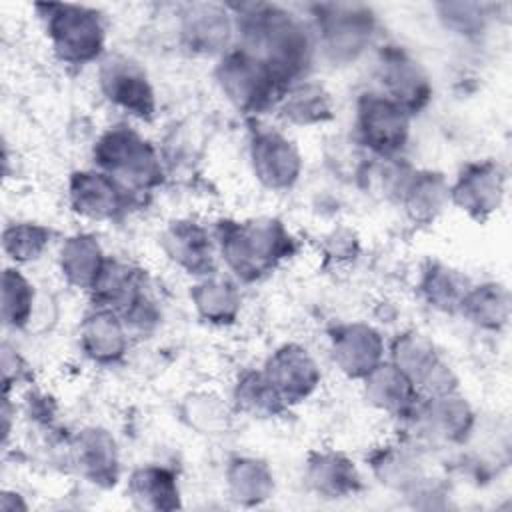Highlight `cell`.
I'll list each match as a JSON object with an SVG mask.
<instances>
[{
  "instance_id": "obj_31",
  "label": "cell",
  "mask_w": 512,
  "mask_h": 512,
  "mask_svg": "<svg viewBox=\"0 0 512 512\" xmlns=\"http://www.w3.org/2000/svg\"><path fill=\"white\" fill-rule=\"evenodd\" d=\"M420 290L430 306L452 312L460 306L468 288L464 286L462 278L448 266L430 264L422 274Z\"/></svg>"
},
{
  "instance_id": "obj_20",
  "label": "cell",
  "mask_w": 512,
  "mask_h": 512,
  "mask_svg": "<svg viewBox=\"0 0 512 512\" xmlns=\"http://www.w3.org/2000/svg\"><path fill=\"white\" fill-rule=\"evenodd\" d=\"M364 390L372 406L392 416H410L420 398V392L412 384V380L392 362H382L380 366H376L364 378Z\"/></svg>"
},
{
  "instance_id": "obj_12",
  "label": "cell",
  "mask_w": 512,
  "mask_h": 512,
  "mask_svg": "<svg viewBox=\"0 0 512 512\" xmlns=\"http://www.w3.org/2000/svg\"><path fill=\"white\" fill-rule=\"evenodd\" d=\"M234 14L228 6L196 2L186 4L180 14V40L192 54H226L234 36Z\"/></svg>"
},
{
  "instance_id": "obj_29",
  "label": "cell",
  "mask_w": 512,
  "mask_h": 512,
  "mask_svg": "<svg viewBox=\"0 0 512 512\" xmlns=\"http://www.w3.org/2000/svg\"><path fill=\"white\" fill-rule=\"evenodd\" d=\"M128 492L140 508L168 510L178 506L176 478L166 468L146 466L136 470L128 482Z\"/></svg>"
},
{
  "instance_id": "obj_23",
  "label": "cell",
  "mask_w": 512,
  "mask_h": 512,
  "mask_svg": "<svg viewBox=\"0 0 512 512\" xmlns=\"http://www.w3.org/2000/svg\"><path fill=\"white\" fill-rule=\"evenodd\" d=\"M308 484L326 498H342L354 494L360 486V476L344 454L316 452L308 460L306 468Z\"/></svg>"
},
{
  "instance_id": "obj_17",
  "label": "cell",
  "mask_w": 512,
  "mask_h": 512,
  "mask_svg": "<svg viewBox=\"0 0 512 512\" xmlns=\"http://www.w3.org/2000/svg\"><path fill=\"white\" fill-rule=\"evenodd\" d=\"M162 248L166 256L194 276H208L214 268L212 240L204 226L192 220H174L162 232Z\"/></svg>"
},
{
  "instance_id": "obj_4",
  "label": "cell",
  "mask_w": 512,
  "mask_h": 512,
  "mask_svg": "<svg viewBox=\"0 0 512 512\" xmlns=\"http://www.w3.org/2000/svg\"><path fill=\"white\" fill-rule=\"evenodd\" d=\"M44 30L54 54L66 64L96 60L106 42L102 14L80 4H38Z\"/></svg>"
},
{
  "instance_id": "obj_26",
  "label": "cell",
  "mask_w": 512,
  "mask_h": 512,
  "mask_svg": "<svg viewBox=\"0 0 512 512\" xmlns=\"http://www.w3.org/2000/svg\"><path fill=\"white\" fill-rule=\"evenodd\" d=\"M282 116L296 126H316L332 120V98L322 84L300 82L288 88L282 96Z\"/></svg>"
},
{
  "instance_id": "obj_25",
  "label": "cell",
  "mask_w": 512,
  "mask_h": 512,
  "mask_svg": "<svg viewBox=\"0 0 512 512\" xmlns=\"http://www.w3.org/2000/svg\"><path fill=\"white\" fill-rule=\"evenodd\" d=\"M190 298L198 314L212 324H230L240 310V292L228 278L218 274H208L194 284Z\"/></svg>"
},
{
  "instance_id": "obj_30",
  "label": "cell",
  "mask_w": 512,
  "mask_h": 512,
  "mask_svg": "<svg viewBox=\"0 0 512 512\" xmlns=\"http://www.w3.org/2000/svg\"><path fill=\"white\" fill-rule=\"evenodd\" d=\"M34 312V286L18 268L2 274V320L8 328H22Z\"/></svg>"
},
{
  "instance_id": "obj_14",
  "label": "cell",
  "mask_w": 512,
  "mask_h": 512,
  "mask_svg": "<svg viewBox=\"0 0 512 512\" xmlns=\"http://www.w3.org/2000/svg\"><path fill=\"white\" fill-rule=\"evenodd\" d=\"M70 206L90 220H114L128 208V190L100 170H82L70 176Z\"/></svg>"
},
{
  "instance_id": "obj_32",
  "label": "cell",
  "mask_w": 512,
  "mask_h": 512,
  "mask_svg": "<svg viewBox=\"0 0 512 512\" xmlns=\"http://www.w3.org/2000/svg\"><path fill=\"white\" fill-rule=\"evenodd\" d=\"M50 228L36 224V222H14L4 228L2 234V248L4 254L16 262H32L40 258V254L46 250L50 242Z\"/></svg>"
},
{
  "instance_id": "obj_27",
  "label": "cell",
  "mask_w": 512,
  "mask_h": 512,
  "mask_svg": "<svg viewBox=\"0 0 512 512\" xmlns=\"http://www.w3.org/2000/svg\"><path fill=\"white\" fill-rule=\"evenodd\" d=\"M458 310H462V314L472 324L488 330H498L508 322V312H510L508 290L494 282L468 288Z\"/></svg>"
},
{
  "instance_id": "obj_9",
  "label": "cell",
  "mask_w": 512,
  "mask_h": 512,
  "mask_svg": "<svg viewBox=\"0 0 512 512\" xmlns=\"http://www.w3.org/2000/svg\"><path fill=\"white\" fill-rule=\"evenodd\" d=\"M250 162L254 176L270 190L292 188L302 172L296 144L268 126H254L250 136Z\"/></svg>"
},
{
  "instance_id": "obj_7",
  "label": "cell",
  "mask_w": 512,
  "mask_h": 512,
  "mask_svg": "<svg viewBox=\"0 0 512 512\" xmlns=\"http://www.w3.org/2000/svg\"><path fill=\"white\" fill-rule=\"evenodd\" d=\"M356 130L368 150L388 160L408 142L410 114L384 94L366 92L356 106Z\"/></svg>"
},
{
  "instance_id": "obj_10",
  "label": "cell",
  "mask_w": 512,
  "mask_h": 512,
  "mask_svg": "<svg viewBox=\"0 0 512 512\" xmlns=\"http://www.w3.org/2000/svg\"><path fill=\"white\" fill-rule=\"evenodd\" d=\"M378 82L386 98L396 102L410 116L426 106L432 88L422 66L400 46H386L378 56Z\"/></svg>"
},
{
  "instance_id": "obj_18",
  "label": "cell",
  "mask_w": 512,
  "mask_h": 512,
  "mask_svg": "<svg viewBox=\"0 0 512 512\" xmlns=\"http://www.w3.org/2000/svg\"><path fill=\"white\" fill-rule=\"evenodd\" d=\"M410 416H416V424L428 438L442 442L462 440L472 426V410L456 392L426 396V402H418Z\"/></svg>"
},
{
  "instance_id": "obj_36",
  "label": "cell",
  "mask_w": 512,
  "mask_h": 512,
  "mask_svg": "<svg viewBox=\"0 0 512 512\" xmlns=\"http://www.w3.org/2000/svg\"><path fill=\"white\" fill-rule=\"evenodd\" d=\"M22 366H24V364H22V358L18 356V352L12 350V348L4 342V346H2V378H4V390H6V394L10 392L12 382L20 380V376H22V372H24Z\"/></svg>"
},
{
  "instance_id": "obj_3",
  "label": "cell",
  "mask_w": 512,
  "mask_h": 512,
  "mask_svg": "<svg viewBox=\"0 0 512 512\" xmlns=\"http://www.w3.org/2000/svg\"><path fill=\"white\" fill-rule=\"evenodd\" d=\"M94 162L128 192H144L162 182V164L154 146L126 124L110 126L98 138Z\"/></svg>"
},
{
  "instance_id": "obj_11",
  "label": "cell",
  "mask_w": 512,
  "mask_h": 512,
  "mask_svg": "<svg viewBox=\"0 0 512 512\" xmlns=\"http://www.w3.org/2000/svg\"><path fill=\"white\" fill-rule=\"evenodd\" d=\"M98 80H100L102 94L114 106L142 120H148L154 116V110H156L154 90L144 70L136 62L124 56H110L102 62Z\"/></svg>"
},
{
  "instance_id": "obj_24",
  "label": "cell",
  "mask_w": 512,
  "mask_h": 512,
  "mask_svg": "<svg viewBox=\"0 0 512 512\" xmlns=\"http://www.w3.org/2000/svg\"><path fill=\"white\" fill-rule=\"evenodd\" d=\"M76 462L84 476L98 484H112L116 480V444L106 430H82L72 442Z\"/></svg>"
},
{
  "instance_id": "obj_34",
  "label": "cell",
  "mask_w": 512,
  "mask_h": 512,
  "mask_svg": "<svg viewBox=\"0 0 512 512\" xmlns=\"http://www.w3.org/2000/svg\"><path fill=\"white\" fill-rule=\"evenodd\" d=\"M182 412L186 422L204 434H218L220 430H226L230 416L224 402L214 394L188 396Z\"/></svg>"
},
{
  "instance_id": "obj_6",
  "label": "cell",
  "mask_w": 512,
  "mask_h": 512,
  "mask_svg": "<svg viewBox=\"0 0 512 512\" xmlns=\"http://www.w3.org/2000/svg\"><path fill=\"white\" fill-rule=\"evenodd\" d=\"M216 80L224 96L246 114H260L270 108L282 98L284 88L266 62L240 46L220 58Z\"/></svg>"
},
{
  "instance_id": "obj_1",
  "label": "cell",
  "mask_w": 512,
  "mask_h": 512,
  "mask_svg": "<svg viewBox=\"0 0 512 512\" xmlns=\"http://www.w3.org/2000/svg\"><path fill=\"white\" fill-rule=\"evenodd\" d=\"M228 8L234 14L240 48L266 62L284 86L308 70L316 38L304 20L276 4H240Z\"/></svg>"
},
{
  "instance_id": "obj_21",
  "label": "cell",
  "mask_w": 512,
  "mask_h": 512,
  "mask_svg": "<svg viewBox=\"0 0 512 512\" xmlns=\"http://www.w3.org/2000/svg\"><path fill=\"white\" fill-rule=\"evenodd\" d=\"M104 262V252L92 234H74L60 246L58 264L70 286L92 290L104 268Z\"/></svg>"
},
{
  "instance_id": "obj_28",
  "label": "cell",
  "mask_w": 512,
  "mask_h": 512,
  "mask_svg": "<svg viewBox=\"0 0 512 512\" xmlns=\"http://www.w3.org/2000/svg\"><path fill=\"white\" fill-rule=\"evenodd\" d=\"M226 480L232 498L244 504H258L274 490L270 468L256 458H234L226 470Z\"/></svg>"
},
{
  "instance_id": "obj_19",
  "label": "cell",
  "mask_w": 512,
  "mask_h": 512,
  "mask_svg": "<svg viewBox=\"0 0 512 512\" xmlns=\"http://www.w3.org/2000/svg\"><path fill=\"white\" fill-rule=\"evenodd\" d=\"M80 348L98 364L118 362L128 348V328L110 308L92 310L80 326Z\"/></svg>"
},
{
  "instance_id": "obj_33",
  "label": "cell",
  "mask_w": 512,
  "mask_h": 512,
  "mask_svg": "<svg viewBox=\"0 0 512 512\" xmlns=\"http://www.w3.org/2000/svg\"><path fill=\"white\" fill-rule=\"evenodd\" d=\"M234 398L238 408L252 416H274L286 406L266 380L264 372L244 374L236 384Z\"/></svg>"
},
{
  "instance_id": "obj_5",
  "label": "cell",
  "mask_w": 512,
  "mask_h": 512,
  "mask_svg": "<svg viewBox=\"0 0 512 512\" xmlns=\"http://www.w3.org/2000/svg\"><path fill=\"white\" fill-rule=\"evenodd\" d=\"M314 38L332 62H354L372 44L376 14L364 4L314 6Z\"/></svg>"
},
{
  "instance_id": "obj_13",
  "label": "cell",
  "mask_w": 512,
  "mask_h": 512,
  "mask_svg": "<svg viewBox=\"0 0 512 512\" xmlns=\"http://www.w3.org/2000/svg\"><path fill=\"white\" fill-rule=\"evenodd\" d=\"M262 372L286 406L306 400L322 378L314 356L300 344H284L274 350Z\"/></svg>"
},
{
  "instance_id": "obj_2",
  "label": "cell",
  "mask_w": 512,
  "mask_h": 512,
  "mask_svg": "<svg viewBox=\"0 0 512 512\" xmlns=\"http://www.w3.org/2000/svg\"><path fill=\"white\" fill-rule=\"evenodd\" d=\"M216 236L226 266L246 282L272 272L294 250L290 232L276 218L222 220Z\"/></svg>"
},
{
  "instance_id": "obj_15",
  "label": "cell",
  "mask_w": 512,
  "mask_h": 512,
  "mask_svg": "<svg viewBox=\"0 0 512 512\" xmlns=\"http://www.w3.org/2000/svg\"><path fill=\"white\" fill-rule=\"evenodd\" d=\"M334 364L348 378H366L384 362V340L372 326L352 322L336 326L330 336Z\"/></svg>"
},
{
  "instance_id": "obj_35",
  "label": "cell",
  "mask_w": 512,
  "mask_h": 512,
  "mask_svg": "<svg viewBox=\"0 0 512 512\" xmlns=\"http://www.w3.org/2000/svg\"><path fill=\"white\" fill-rule=\"evenodd\" d=\"M440 18L446 22V26L458 30L460 34H468L472 30L482 28L484 24V8L480 4H468V2H450V4H438Z\"/></svg>"
},
{
  "instance_id": "obj_16",
  "label": "cell",
  "mask_w": 512,
  "mask_h": 512,
  "mask_svg": "<svg viewBox=\"0 0 512 512\" xmlns=\"http://www.w3.org/2000/svg\"><path fill=\"white\" fill-rule=\"evenodd\" d=\"M504 196V172L492 160L472 162L462 168L454 186L450 188V200L466 214L482 220L498 210Z\"/></svg>"
},
{
  "instance_id": "obj_22",
  "label": "cell",
  "mask_w": 512,
  "mask_h": 512,
  "mask_svg": "<svg viewBox=\"0 0 512 512\" xmlns=\"http://www.w3.org/2000/svg\"><path fill=\"white\" fill-rule=\"evenodd\" d=\"M398 196L414 222H432L450 200V186L440 174L414 172L404 178Z\"/></svg>"
},
{
  "instance_id": "obj_8",
  "label": "cell",
  "mask_w": 512,
  "mask_h": 512,
  "mask_svg": "<svg viewBox=\"0 0 512 512\" xmlns=\"http://www.w3.org/2000/svg\"><path fill=\"white\" fill-rule=\"evenodd\" d=\"M392 364L412 380L418 392H424L426 396L456 390V378L450 366H446L434 344L424 334H400L392 344Z\"/></svg>"
}]
</instances>
